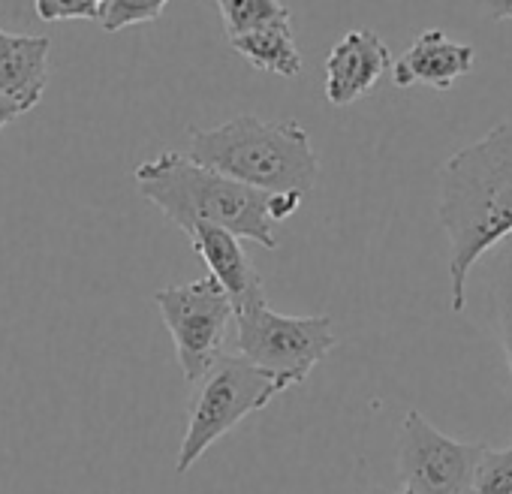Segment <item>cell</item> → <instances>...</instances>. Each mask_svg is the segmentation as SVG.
<instances>
[{"instance_id": "cell-5", "label": "cell", "mask_w": 512, "mask_h": 494, "mask_svg": "<svg viewBox=\"0 0 512 494\" xmlns=\"http://www.w3.org/2000/svg\"><path fill=\"white\" fill-rule=\"evenodd\" d=\"M238 332V353L290 386H302L308 374L335 350L338 335L329 314L287 317L266 302V290L250 296L232 311Z\"/></svg>"}, {"instance_id": "cell-15", "label": "cell", "mask_w": 512, "mask_h": 494, "mask_svg": "<svg viewBox=\"0 0 512 494\" xmlns=\"http://www.w3.org/2000/svg\"><path fill=\"white\" fill-rule=\"evenodd\" d=\"M166 4L169 0H103L97 22L106 34H115V31H124L133 25L157 22L163 16Z\"/></svg>"}, {"instance_id": "cell-10", "label": "cell", "mask_w": 512, "mask_h": 494, "mask_svg": "<svg viewBox=\"0 0 512 494\" xmlns=\"http://www.w3.org/2000/svg\"><path fill=\"white\" fill-rule=\"evenodd\" d=\"M49 55H52L49 37L0 31V94L10 103H16L22 115L31 112L46 94Z\"/></svg>"}, {"instance_id": "cell-7", "label": "cell", "mask_w": 512, "mask_h": 494, "mask_svg": "<svg viewBox=\"0 0 512 494\" xmlns=\"http://www.w3.org/2000/svg\"><path fill=\"white\" fill-rule=\"evenodd\" d=\"M485 443H461L437 431L419 410L404 416L398 470L404 494H470Z\"/></svg>"}, {"instance_id": "cell-8", "label": "cell", "mask_w": 512, "mask_h": 494, "mask_svg": "<svg viewBox=\"0 0 512 494\" xmlns=\"http://www.w3.org/2000/svg\"><path fill=\"white\" fill-rule=\"evenodd\" d=\"M392 67L389 46L368 28L344 34L326 58V100L332 106H350L374 91V85Z\"/></svg>"}, {"instance_id": "cell-3", "label": "cell", "mask_w": 512, "mask_h": 494, "mask_svg": "<svg viewBox=\"0 0 512 494\" xmlns=\"http://www.w3.org/2000/svg\"><path fill=\"white\" fill-rule=\"evenodd\" d=\"M187 157L263 193L308 196L320 178V157L299 121L238 115L220 127L190 130Z\"/></svg>"}, {"instance_id": "cell-2", "label": "cell", "mask_w": 512, "mask_h": 494, "mask_svg": "<svg viewBox=\"0 0 512 494\" xmlns=\"http://www.w3.org/2000/svg\"><path fill=\"white\" fill-rule=\"evenodd\" d=\"M136 184L142 196L184 232L193 226H220L238 238L269 247V251L278 247L275 223L266 211L269 193L214 172L190 160L184 151H163L139 163Z\"/></svg>"}, {"instance_id": "cell-19", "label": "cell", "mask_w": 512, "mask_h": 494, "mask_svg": "<svg viewBox=\"0 0 512 494\" xmlns=\"http://www.w3.org/2000/svg\"><path fill=\"white\" fill-rule=\"evenodd\" d=\"M485 7V13L494 19V22H509L512 19V0H479Z\"/></svg>"}, {"instance_id": "cell-16", "label": "cell", "mask_w": 512, "mask_h": 494, "mask_svg": "<svg viewBox=\"0 0 512 494\" xmlns=\"http://www.w3.org/2000/svg\"><path fill=\"white\" fill-rule=\"evenodd\" d=\"M470 494H512V446L482 452Z\"/></svg>"}, {"instance_id": "cell-20", "label": "cell", "mask_w": 512, "mask_h": 494, "mask_svg": "<svg viewBox=\"0 0 512 494\" xmlns=\"http://www.w3.org/2000/svg\"><path fill=\"white\" fill-rule=\"evenodd\" d=\"M19 115H22V112L16 109V103H10V100H7L4 94H0V130H4L7 124H13V121H16Z\"/></svg>"}, {"instance_id": "cell-6", "label": "cell", "mask_w": 512, "mask_h": 494, "mask_svg": "<svg viewBox=\"0 0 512 494\" xmlns=\"http://www.w3.org/2000/svg\"><path fill=\"white\" fill-rule=\"evenodd\" d=\"M154 305L175 341V356L187 383H196L217 359L232 323V302L223 287L205 275L181 287L154 293Z\"/></svg>"}, {"instance_id": "cell-1", "label": "cell", "mask_w": 512, "mask_h": 494, "mask_svg": "<svg viewBox=\"0 0 512 494\" xmlns=\"http://www.w3.org/2000/svg\"><path fill=\"white\" fill-rule=\"evenodd\" d=\"M437 217L449 241V308L461 314L473 266L512 235V115L440 166Z\"/></svg>"}, {"instance_id": "cell-12", "label": "cell", "mask_w": 512, "mask_h": 494, "mask_svg": "<svg viewBox=\"0 0 512 494\" xmlns=\"http://www.w3.org/2000/svg\"><path fill=\"white\" fill-rule=\"evenodd\" d=\"M229 46L260 73H272L281 79H296L302 73V52L293 37V19L229 37Z\"/></svg>"}, {"instance_id": "cell-4", "label": "cell", "mask_w": 512, "mask_h": 494, "mask_svg": "<svg viewBox=\"0 0 512 494\" xmlns=\"http://www.w3.org/2000/svg\"><path fill=\"white\" fill-rule=\"evenodd\" d=\"M293 389L284 377L247 362L241 353H217L208 371L196 380L190 401L187 431L178 446L175 473L184 476L220 437H226L241 419L269 407L281 392Z\"/></svg>"}, {"instance_id": "cell-14", "label": "cell", "mask_w": 512, "mask_h": 494, "mask_svg": "<svg viewBox=\"0 0 512 494\" xmlns=\"http://www.w3.org/2000/svg\"><path fill=\"white\" fill-rule=\"evenodd\" d=\"M497 251V266H494V278H491V290H494V308H497V332H500V344L512 371V235H506Z\"/></svg>"}, {"instance_id": "cell-11", "label": "cell", "mask_w": 512, "mask_h": 494, "mask_svg": "<svg viewBox=\"0 0 512 494\" xmlns=\"http://www.w3.org/2000/svg\"><path fill=\"white\" fill-rule=\"evenodd\" d=\"M193 251L205 260L208 275L223 287L232 302V311L250 296L263 293V278L256 275L250 257L244 254L241 238L220 226H193L190 232Z\"/></svg>"}, {"instance_id": "cell-17", "label": "cell", "mask_w": 512, "mask_h": 494, "mask_svg": "<svg viewBox=\"0 0 512 494\" xmlns=\"http://www.w3.org/2000/svg\"><path fill=\"white\" fill-rule=\"evenodd\" d=\"M103 0H34V10L43 22H97Z\"/></svg>"}, {"instance_id": "cell-18", "label": "cell", "mask_w": 512, "mask_h": 494, "mask_svg": "<svg viewBox=\"0 0 512 494\" xmlns=\"http://www.w3.org/2000/svg\"><path fill=\"white\" fill-rule=\"evenodd\" d=\"M302 193H269L266 196V211L272 223H284L287 217H293L302 205Z\"/></svg>"}, {"instance_id": "cell-9", "label": "cell", "mask_w": 512, "mask_h": 494, "mask_svg": "<svg viewBox=\"0 0 512 494\" xmlns=\"http://www.w3.org/2000/svg\"><path fill=\"white\" fill-rule=\"evenodd\" d=\"M476 61L473 46L449 40L443 31H425L416 37V43L395 61L392 82L395 88H413V85H431L437 91H449L461 76L470 73Z\"/></svg>"}, {"instance_id": "cell-13", "label": "cell", "mask_w": 512, "mask_h": 494, "mask_svg": "<svg viewBox=\"0 0 512 494\" xmlns=\"http://www.w3.org/2000/svg\"><path fill=\"white\" fill-rule=\"evenodd\" d=\"M223 28H226V40L256 31L263 25L281 22V19H293V13L281 4V0H214Z\"/></svg>"}]
</instances>
